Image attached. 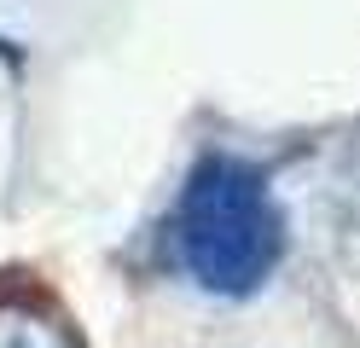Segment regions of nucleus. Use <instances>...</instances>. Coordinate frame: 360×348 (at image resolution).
Returning a JSON list of instances; mask_svg holds the SVG:
<instances>
[{
	"instance_id": "f257e3e1",
	"label": "nucleus",
	"mask_w": 360,
	"mask_h": 348,
	"mask_svg": "<svg viewBox=\"0 0 360 348\" xmlns=\"http://www.w3.org/2000/svg\"><path fill=\"white\" fill-rule=\"evenodd\" d=\"M174 267L210 296H250L285 262V215L262 169L215 151L186 174L169 215Z\"/></svg>"
},
{
	"instance_id": "f03ea898",
	"label": "nucleus",
	"mask_w": 360,
	"mask_h": 348,
	"mask_svg": "<svg viewBox=\"0 0 360 348\" xmlns=\"http://www.w3.org/2000/svg\"><path fill=\"white\" fill-rule=\"evenodd\" d=\"M0 348H70V342L30 314H0Z\"/></svg>"
},
{
	"instance_id": "7ed1b4c3",
	"label": "nucleus",
	"mask_w": 360,
	"mask_h": 348,
	"mask_svg": "<svg viewBox=\"0 0 360 348\" xmlns=\"http://www.w3.org/2000/svg\"><path fill=\"white\" fill-rule=\"evenodd\" d=\"M349 192L360 198V134H354V146H349Z\"/></svg>"
}]
</instances>
